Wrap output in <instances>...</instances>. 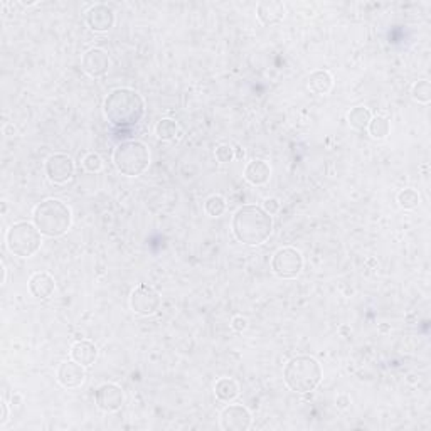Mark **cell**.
Here are the masks:
<instances>
[{
    "mask_svg": "<svg viewBox=\"0 0 431 431\" xmlns=\"http://www.w3.org/2000/svg\"><path fill=\"white\" fill-rule=\"evenodd\" d=\"M231 228L240 243L246 246H260L266 243L273 233V218L263 207L249 204L234 213Z\"/></svg>",
    "mask_w": 431,
    "mask_h": 431,
    "instance_id": "cell-1",
    "label": "cell"
},
{
    "mask_svg": "<svg viewBox=\"0 0 431 431\" xmlns=\"http://www.w3.org/2000/svg\"><path fill=\"white\" fill-rule=\"evenodd\" d=\"M145 100L132 88H116L105 98L103 113L113 127H135L145 116Z\"/></svg>",
    "mask_w": 431,
    "mask_h": 431,
    "instance_id": "cell-2",
    "label": "cell"
},
{
    "mask_svg": "<svg viewBox=\"0 0 431 431\" xmlns=\"http://www.w3.org/2000/svg\"><path fill=\"white\" fill-rule=\"evenodd\" d=\"M32 221L43 236L61 238L73 224V213L63 200L46 199L36 206Z\"/></svg>",
    "mask_w": 431,
    "mask_h": 431,
    "instance_id": "cell-3",
    "label": "cell"
},
{
    "mask_svg": "<svg viewBox=\"0 0 431 431\" xmlns=\"http://www.w3.org/2000/svg\"><path fill=\"white\" fill-rule=\"evenodd\" d=\"M324 370L320 362L312 355H297L286 362L283 369V381L290 391L307 395L315 391L317 386L322 383Z\"/></svg>",
    "mask_w": 431,
    "mask_h": 431,
    "instance_id": "cell-4",
    "label": "cell"
},
{
    "mask_svg": "<svg viewBox=\"0 0 431 431\" xmlns=\"http://www.w3.org/2000/svg\"><path fill=\"white\" fill-rule=\"evenodd\" d=\"M113 164L125 177H138L149 169L150 152L145 143L138 140H127L116 145L113 152Z\"/></svg>",
    "mask_w": 431,
    "mask_h": 431,
    "instance_id": "cell-5",
    "label": "cell"
},
{
    "mask_svg": "<svg viewBox=\"0 0 431 431\" xmlns=\"http://www.w3.org/2000/svg\"><path fill=\"white\" fill-rule=\"evenodd\" d=\"M7 249L19 258H31L41 249L43 234L29 221L14 222L6 234Z\"/></svg>",
    "mask_w": 431,
    "mask_h": 431,
    "instance_id": "cell-6",
    "label": "cell"
},
{
    "mask_svg": "<svg viewBox=\"0 0 431 431\" xmlns=\"http://www.w3.org/2000/svg\"><path fill=\"white\" fill-rule=\"evenodd\" d=\"M304 270V256L295 248H280L271 258V271L282 280H293Z\"/></svg>",
    "mask_w": 431,
    "mask_h": 431,
    "instance_id": "cell-7",
    "label": "cell"
},
{
    "mask_svg": "<svg viewBox=\"0 0 431 431\" xmlns=\"http://www.w3.org/2000/svg\"><path fill=\"white\" fill-rule=\"evenodd\" d=\"M162 298L160 293L154 288V286L147 285V283H140L137 288L130 295V307L135 313L142 317H149L157 313L160 308Z\"/></svg>",
    "mask_w": 431,
    "mask_h": 431,
    "instance_id": "cell-8",
    "label": "cell"
},
{
    "mask_svg": "<svg viewBox=\"0 0 431 431\" xmlns=\"http://www.w3.org/2000/svg\"><path fill=\"white\" fill-rule=\"evenodd\" d=\"M74 160L67 154H52L46 160V176L52 184H67L74 177Z\"/></svg>",
    "mask_w": 431,
    "mask_h": 431,
    "instance_id": "cell-9",
    "label": "cell"
},
{
    "mask_svg": "<svg viewBox=\"0 0 431 431\" xmlns=\"http://www.w3.org/2000/svg\"><path fill=\"white\" fill-rule=\"evenodd\" d=\"M219 421L224 431H246L253 425V414L243 404H229L221 411Z\"/></svg>",
    "mask_w": 431,
    "mask_h": 431,
    "instance_id": "cell-10",
    "label": "cell"
},
{
    "mask_svg": "<svg viewBox=\"0 0 431 431\" xmlns=\"http://www.w3.org/2000/svg\"><path fill=\"white\" fill-rule=\"evenodd\" d=\"M94 401H96V406L101 411H105V413H116V411H120L123 408L125 392L118 384H101L96 389Z\"/></svg>",
    "mask_w": 431,
    "mask_h": 431,
    "instance_id": "cell-11",
    "label": "cell"
},
{
    "mask_svg": "<svg viewBox=\"0 0 431 431\" xmlns=\"http://www.w3.org/2000/svg\"><path fill=\"white\" fill-rule=\"evenodd\" d=\"M81 67L88 76L103 78L109 70V56L105 49L92 48L83 54Z\"/></svg>",
    "mask_w": 431,
    "mask_h": 431,
    "instance_id": "cell-12",
    "label": "cell"
},
{
    "mask_svg": "<svg viewBox=\"0 0 431 431\" xmlns=\"http://www.w3.org/2000/svg\"><path fill=\"white\" fill-rule=\"evenodd\" d=\"M56 379L63 386L64 389H76L81 388L86 379L85 366L78 364L76 361H64L59 364L58 370H56Z\"/></svg>",
    "mask_w": 431,
    "mask_h": 431,
    "instance_id": "cell-13",
    "label": "cell"
},
{
    "mask_svg": "<svg viewBox=\"0 0 431 431\" xmlns=\"http://www.w3.org/2000/svg\"><path fill=\"white\" fill-rule=\"evenodd\" d=\"M86 25L94 32H108L115 25V12L105 3H96L86 10Z\"/></svg>",
    "mask_w": 431,
    "mask_h": 431,
    "instance_id": "cell-14",
    "label": "cell"
},
{
    "mask_svg": "<svg viewBox=\"0 0 431 431\" xmlns=\"http://www.w3.org/2000/svg\"><path fill=\"white\" fill-rule=\"evenodd\" d=\"M29 292L37 300H48L56 292V280L48 271H36L29 278Z\"/></svg>",
    "mask_w": 431,
    "mask_h": 431,
    "instance_id": "cell-15",
    "label": "cell"
},
{
    "mask_svg": "<svg viewBox=\"0 0 431 431\" xmlns=\"http://www.w3.org/2000/svg\"><path fill=\"white\" fill-rule=\"evenodd\" d=\"M256 16L258 21L266 28L277 25L285 19V6L277 0H263L256 7Z\"/></svg>",
    "mask_w": 431,
    "mask_h": 431,
    "instance_id": "cell-16",
    "label": "cell"
},
{
    "mask_svg": "<svg viewBox=\"0 0 431 431\" xmlns=\"http://www.w3.org/2000/svg\"><path fill=\"white\" fill-rule=\"evenodd\" d=\"M271 177V165L263 158H255L244 167V179L251 185L268 184Z\"/></svg>",
    "mask_w": 431,
    "mask_h": 431,
    "instance_id": "cell-17",
    "label": "cell"
},
{
    "mask_svg": "<svg viewBox=\"0 0 431 431\" xmlns=\"http://www.w3.org/2000/svg\"><path fill=\"white\" fill-rule=\"evenodd\" d=\"M71 359L76 361L78 364L85 366V368H90L98 359V347L92 340H78L71 346Z\"/></svg>",
    "mask_w": 431,
    "mask_h": 431,
    "instance_id": "cell-18",
    "label": "cell"
},
{
    "mask_svg": "<svg viewBox=\"0 0 431 431\" xmlns=\"http://www.w3.org/2000/svg\"><path fill=\"white\" fill-rule=\"evenodd\" d=\"M307 86L313 94L324 96V94H328L332 92V88H334V76L327 70L313 71L307 79Z\"/></svg>",
    "mask_w": 431,
    "mask_h": 431,
    "instance_id": "cell-19",
    "label": "cell"
},
{
    "mask_svg": "<svg viewBox=\"0 0 431 431\" xmlns=\"http://www.w3.org/2000/svg\"><path fill=\"white\" fill-rule=\"evenodd\" d=\"M216 398L222 403H231L240 396V384L231 377H221L214 386Z\"/></svg>",
    "mask_w": 431,
    "mask_h": 431,
    "instance_id": "cell-20",
    "label": "cell"
},
{
    "mask_svg": "<svg viewBox=\"0 0 431 431\" xmlns=\"http://www.w3.org/2000/svg\"><path fill=\"white\" fill-rule=\"evenodd\" d=\"M370 118H372V113L366 107H355L347 115V122L355 130H368Z\"/></svg>",
    "mask_w": 431,
    "mask_h": 431,
    "instance_id": "cell-21",
    "label": "cell"
},
{
    "mask_svg": "<svg viewBox=\"0 0 431 431\" xmlns=\"http://www.w3.org/2000/svg\"><path fill=\"white\" fill-rule=\"evenodd\" d=\"M177 134H179V125H177L176 120L162 118L160 122L155 125V135H157L158 140L170 142V140L176 138Z\"/></svg>",
    "mask_w": 431,
    "mask_h": 431,
    "instance_id": "cell-22",
    "label": "cell"
},
{
    "mask_svg": "<svg viewBox=\"0 0 431 431\" xmlns=\"http://www.w3.org/2000/svg\"><path fill=\"white\" fill-rule=\"evenodd\" d=\"M368 130L372 138L384 140L389 135V132H391V123H389V120L386 118V116H381V115L372 116L369 122Z\"/></svg>",
    "mask_w": 431,
    "mask_h": 431,
    "instance_id": "cell-23",
    "label": "cell"
},
{
    "mask_svg": "<svg viewBox=\"0 0 431 431\" xmlns=\"http://www.w3.org/2000/svg\"><path fill=\"white\" fill-rule=\"evenodd\" d=\"M226 207H228L226 199L222 196L214 194L211 198H207L206 202H204V213L209 216V218H219V216L224 214Z\"/></svg>",
    "mask_w": 431,
    "mask_h": 431,
    "instance_id": "cell-24",
    "label": "cell"
},
{
    "mask_svg": "<svg viewBox=\"0 0 431 431\" xmlns=\"http://www.w3.org/2000/svg\"><path fill=\"white\" fill-rule=\"evenodd\" d=\"M411 96L414 101L423 105H428L431 101V85L428 79H419L411 88Z\"/></svg>",
    "mask_w": 431,
    "mask_h": 431,
    "instance_id": "cell-25",
    "label": "cell"
},
{
    "mask_svg": "<svg viewBox=\"0 0 431 431\" xmlns=\"http://www.w3.org/2000/svg\"><path fill=\"white\" fill-rule=\"evenodd\" d=\"M399 207L406 211H413L419 206V194L414 189H403L398 194Z\"/></svg>",
    "mask_w": 431,
    "mask_h": 431,
    "instance_id": "cell-26",
    "label": "cell"
},
{
    "mask_svg": "<svg viewBox=\"0 0 431 431\" xmlns=\"http://www.w3.org/2000/svg\"><path fill=\"white\" fill-rule=\"evenodd\" d=\"M83 167H85L86 172L96 174L103 169V160H101V157L98 154L90 152L85 155V158H83Z\"/></svg>",
    "mask_w": 431,
    "mask_h": 431,
    "instance_id": "cell-27",
    "label": "cell"
},
{
    "mask_svg": "<svg viewBox=\"0 0 431 431\" xmlns=\"http://www.w3.org/2000/svg\"><path fill=\"white\" fill-rule=\"evenodd\" d=\"M214 155L219 164H229L234 158V147L229 145V143H222V145L216 149Z\"/></svg>",
    "mask_w": 431,
    "mask_h": 431,
    "instance_id": "cell-28",
    "label": "cell"
},
{
    "mask_svg": "<svg viewBox=\"0 0 431 431\" xmlns=\"http://www.w3.org/2000/svg\"><path fill=\"white\" fill-rule=\"evenodd\" d=\"M263 209L266 211V213L270 214V216L277 214L278 211H280V200L275 199V198L266 199V200H264V202H263Z\"/></svg>",
    "mask_w": 431,
    "mask_h": 431,
    "instance_id": "cell-29",
    "label": "cell"
},
{
    "mask_svg": "<svg viewBox=\"0 0 431 431\" xmlns=\"http://www.w3.org/2000/svg\"><path fill=\"white\" fill-rule=\"evenodd\" d=\"M231 327H233V330H236V332L246 330V328H248V319H246V317H243V315H236L231 320Z\"/></svg>",
    "mask_w": 431,
    "mask_h": 431,
    "instance_id": "cell-30",
    "label": "cell"
},
{
    "mask_svg": "<svg viewBox=\"0 0 431 431\" xmlns=\"http://www.w3.org/2000/svg\"><path fill=\"white\" fill-rule=\"evenodd\" d=\"M0 408H2V414H0V426H6L7 419H9V404H7L6 399L0 403Z\"/></svg>",
    "mask_w": 431,
    "mask_h": 431,
    "instance_id": "cell-31",
    "label": "cell"
},
{
    "mask_svg": "<svg viewBox=\"0 0 431 431\" xmlns=\"http://www.w3.org/2000/svg\"><path fill=\"white\" fill-rule=\"evenodd\" d=\"M234 158H238V160L244 158V150H241V147H236V149H234Z\"/></svg>",
    "mask_w": 431,
    "mask_h": 431,
    "instance_id": "cell-32",
    "label": "cell"
},
{
    "mask_svg": "<svg viewBox=\"0 0 431 431\" xmlns=\"http://www.w3.org/2000/svg\"><path fill=\"white\" fill-rule=\"evenodd\" d=\"M0 270H2V285H6V282H7V268H6V264L2 263V268H0Z\"/></svg>",
    "mask_w": 431,
    "mask_h": 431,
    "instance_id": "cell-33",
    "label": "cell"
}]
</instances>
